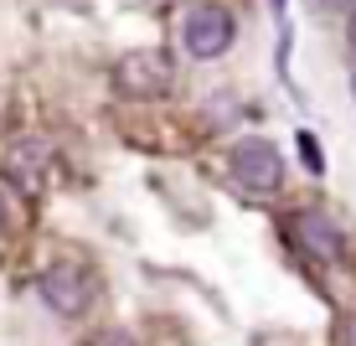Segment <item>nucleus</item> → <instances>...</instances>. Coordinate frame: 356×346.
Instances as JSON below:
<instances>
[{
  "mask_svg": "<svg viewBox=\"0 0 356 346\" xmlns=\"http://www.w3.org/2000/svg\"><path fill=\"white\" fill-rule=\"evenodd\" d=\"M346 47H351V57H356V10H351V36H346Z\"/></svg>",
  "mask_w": 356,
  "mask_h": 346,
  "instance_id": "9d476101",
  "label": "nucleus"
},
{
  "mask_svg": "<svg viewBox=\"0 0 356 346\" xmlns=\"http://www.w3.org/2000/svg\"><path fill=\"white\" fill-rule=\"evenodd\" d=\"M289 243L305 258H315V264H336V258L346 253V233L336 228V217L315 212V207H305V212L289 217Z\"/></svg>",
  "mask_w": 356,
  "mask_h": 346,
  "instance_id": "39448f33",
  "label": "nucleus"
},
{
  "mask_svg": "<svg viewBox=\"0 0 356 346\" xmlns=\"http://www.w3.org/2000/svg\"><path fill=\"white\" fill-rule=\"evenodd\" d=\"M0 228H6V222H0Z\"/></svg>",
  "mask_w": 356,
  "mask_h": 346,
  "instance_id": "ddd939ff",
  "label": "nucleus"
},
{
  "mask_svg": "<svg viewBox=\"0 0 356 346\" xmlns=\"http://www.w3.org/2000/svg\"><path fill=\"white\" fill-rule=\"evenodd\" d=\"M232 181L253 196H274L284 187V160L268 140H238L232 145Z\"/></svg>",
  "mask_w": 356,
  "mask_h": 346,
  "instance_id": "20e7f679",
  "label": "nucleus"
},
{
  "mask_svg": "<svg viewBox=\"0 0 356 346\" xmlns=\"http://www.w3.org/2000/svg\"><path fill=\"white\" fill-rule=\"evenodd\" d=\"M36 290H42V300L52 305L57 315H83L88 310V274H83L78 264H52L42 279H36Z\"/></svg>",
  "mask_w": 356,
  "mask_h": 346,
  "instance_id": "423d86ee",
  "label": "nucleus"
},
{
  "mask_svg": "<svg viewBox=\"0 0 356 346\" xmlns=\"http://www.w3.org/2000/svg\"><path fill=\"white\" fill-rule=\"evenodd\" d=\"M114 88L124 98H165L176 88V63H170V52H161V47H140V52L119 57Z\"/></svg>",
  "mask_w": 356,
  "mask_h": 346,
  "instance_id": "f257e3e1",
  "label": "nucleus"
},
{
  "mask_svg": "<svg viewBox=\"0 0 356 346\" xmlns=\"http://www.w3.org/2000/svg\"><path fill=\"white\" fill-rule=\"evenodd\" d=\"M0 171H6V181L16 191L42 196L47 181H52V145L36 140V134H21V140H10L6 150H0Z\"/></svg>",
  "mask_w": 356,
  "mask_h": 346,
  "instance_id": "7ed1b4c3",
  "label": "nucleus"
},
{
  "mask_svg": "<svg viewBox=\"0 0 356 346\" xmlns=\"http://www.w3.org/2000/svg\"><path fill=\"white\" fill-rule=\"evenodd\" d=\"M300 150H305V166H310V171H321V166H325V160H321V150H315V140H310V134H300Z\"/></svg>",
  "mask_w": 356,
  "mask_h": 346,
  "instance_id": "6e6552de",
  "label": "nucleus"
},
{
  "mask_svg": "<svg viewBox=\"0 0 356 346\" xmlns=\"http://www.w3.org/2000/svg\"><path fill=\"white\" fill-rule=\"evenodd\" d=\"M351 88H356V78H351Z\"/></svg>",
  "mask_w": 356,
  "mask_h": 346,
  "instance_id": "f8f14e48",
  "label": "nucleus"
},
{
  "mask_svg": "<svg viewBox=\"0 0 356 346\" xmlns=\"http://www.w3.org/2000/svg\"><path fill=\"white\" fill-rule=\"evenodd\" d=\"M346 346H356V315H351V326H346Z\"/></svg>",
  "mask_w": 356,
  "mask_h": 346,
  "instance_id": "9b49d317",
  "label": "nucleus"
},
{
  "mask_svg": "<svg viewBox=\"0 0 356 346\" xmlns=\"http://www.w3.org/2000/svg\"><path fill=\"white\" fill-rule=\"evenodd\" d=\"M310 10L315 16H351L356 0H310Z\"/></svg>",
  "mask_w": 356,
  "mask_h": 346,
  "instance_id": "0eeeda50",
  "label": "nucleus"
},
{
  "mask_svg": "<svg viewBox=\"0 0 356 346\" xmlns=\"http://www.w3.org/2000/svg\"><path fill=\"white\" fill-rule=\"evenodd\" d=\"M232 36H238V21H232V10L217 6V0H196L186 10V21H181V42H186V52L202 57V63L222 57L232 47Z\"/></svg>",
  "mask_w": 356,
  "mask_h": 346,
  "instance_id": "f03ea898",
  "label": "nucleus"
},
{
  "mask_svg": "<svg viewBox=\"0 0 356 346\" xmlns=\"http://www.w3.org/2000/svg\"><path fill=\"white\" fill-rule=\"evenodd\" d=\"M98 346H134L124 331H104V336H98Z\"/></svg>",
  "mask_w": 356,
  "mask_h": 346,
  "instance_id": "1a4fd4ad",
  "label": "nucleus"
}]
</instances>
